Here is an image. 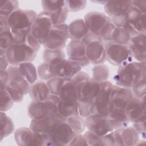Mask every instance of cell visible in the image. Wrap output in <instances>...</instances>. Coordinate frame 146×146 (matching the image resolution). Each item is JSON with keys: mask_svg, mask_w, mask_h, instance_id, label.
Here are the masks:
<instances>
[{"mask_svg": "<svg viewBox=\"0 0 146 146\" xmlns=\"http://www.w3.org/2000/svg\"><path fill=\"white\" fill-rule=\"evenodd\" d=\"M72 80L76 87L79 115L86 118L91 115L90 106L99 91L101 83L94 80L87 73L82 71Z\"/></svg>", "mask_w": 146, "mask_h": 146, "instance_id": "6da1fadb", "label": "cell"}, {"mask_svg": "<svg viewBox=\"0 0 146 146\" xmlns=\"http://www.w3.org/2000/svg\"><path fill=\"white\" fill-rule=\"evenodd\" d=\"M41 44L29 34L22 43H14L6 51L10 65L18 66L25 62H32L35 59Z\"/></svg>", "mask_w": 146, "mask_h": 146, "instance_id": "7a4b0ae2", "label": "cell"}, {"mask_svg": "<svg viewBox=\"0 0 146 146\" xmlns=\"http://www.w3.org/2000/svg\"><path fill=\"white\" fill-rule=\"evenodd\" d=\"M113 79L115 85L132 89L145 80V62H131L118 67Z\"/></svg>", "mask_w": 146, "mask_h": 146, "instance_id": "3957f363", "label": "cell"}, {"mask_svg": "<svg viewBox=\"0 0 146 146\" xmlns=\"http://www.w3.org/2000/svg\"><path fill=\"white\" fill-rule=\"evenodd\" d=\"M83 20L90 33L99 37L104 42L109 40L115 27L110 17L101 12L91 11L85 15Z\"/></svg>", "mask_w": 146, "mask_h": 146, "instance_id": "277c9868", "label": "cell"}, {"mask_svg": "<svg viewBox=\"0 0 146 146\" xmlns=\"http://www.w3.org/2000/svg\"><path fill=\"white\" fill-rule=\"evenodd\" d=\"M58 96V111L63 117L66 119L71 116L79 115L76 87L72 79L64 84Z\"/></svg>", "mask_w": 146, "mask_h": 146, "instance_id": "5b68a950", "label": "cell"}, {"mask_svg": "<svg viewBox=\"0 0 146 146\" xmlns=\"http://www.w3.org/2000/svg\"><path fill=\"white\" fill-rule=\"evenodd\" d=\"M6 70L8 80L6 88L14 102L19 103L29 92L31 84L22 74L18 66L10 65Z\"/></svg>", "mask_w": 146, "mask_h": 146, "instance_id": "8992f818", "label": "cell"}, {"mask_svg": "<svg viewBox=\"0 0 146 146\" xmlns=\"http://www.w3.org/2000/svg\"><path fill=\"white\" fill-rule=\"evenodd\" d=\"M37 13L32 10L18 9L8 17L10 31L14 37L26 35L30 33L31 25Z\"/></svg>", "mask_w": 146, "mask_h": 146, "instance_id": "52a82bcc", "label": "cell"}, {"mask_svg": "<svg viewBox=\"0 0 146 146\" xmlns=\"http://www.w3.org/2000/svg\"><path fill=\"white\" fill-rule=\"evenodd\" d=\"M59 98L51 94L50 97L42 102L32 101L27 108V114L31 119H38L59 114L58 104Z\"/></svg>", "mask_w": 146, "mask_h": 146, "instance_id": "ba28073f", "label": "cell"}, {"mask_svg": "<svg viewBox=\"0 0 146 146\" xmlns=\"http://www.w3.org/2000/svg\"><path fill=\"white\" fill-rule=\"evenodd\" d=\"M82 41L86 44V55L90 63H103L106 59L104 42L98 36L90 33Z\"/></svg>", "mask_w": 146, "mask_h": 146, "instance_id": "9c48e42d", "label": "cell"}, {"mask_svg": "<svg viewBox=\"0 0 146 146\" xmlns=\"http://www.w3.org/2000/svg\"><path fill=\"white\" fill-rule=\"evenodd\" d=\"M106 59L112 65L119 67L132 62V56L128 46L107 41L104 42Z\"/></svg>", "mask_w": 146, "mask_h": 146, "instance_id": "30bf717a", "label": "cell"}, {"mask_svg": "<svg viewBox=\"0 0 146 146\" xmlns=\"http://www.w3.org/2000/svg\"><path fill=\"white\" fill-rule=\"evenodd\" d=\"M111 82H101L100 88L90 106L91 114L107 116L110 110L111 96L113 87Z\"/></svg>", "mask_w": 146, "mask_h": 146, "instance_id": "8fae6325", "label": "cell"}, {"mask_svg": "<svg viewBox=\"0 0 146 146\" xmlns=\"http://www.w3.org/2000/svg\"><path fill=\"white\" fill-rule=\"evenodd\" d=\"M74 134L65 120H60L46 134L48 138L47 145H68Z\"/></svg>", "mask_w": 146, "mask_h": 146, "instance_id": "7c38bea8", "label": "cell"}, {"mask_svg": "<svg viewBox=\"0 0 146 146\" xmlns=\"http://www.w3.org/2000/svg\"><path fill=\"white\" fill-rule=\"evenodd\" d=\"M48 67L53 78L58 77L67 79H72L82 68L78 63L66 58L49 63Z\"/></svg>", "mask_w": 146, "mask_h": 146, "instance_id": "4fadbf2b", "label": "cell"}, {"mask_svg": "<svg viewBox=\"0 0 146 146\" xmlns=\"http://www.w3.org/2000/svg\"><path fill=\"white\" fill-rule=\"evenodd\" d=\"M14 136L16 143L20 146L47 145L48 143L46 134L35 132L30 127H21L17 129Z\"/></svg>", "mask_w": 146, "mask_h": 146, "instance_id": "5bb4252c", "label": "cell"}, {"mask_svg": "<svg viewBox=\"0 0 146 146\" xmlns=\"http://www.w3.org/2000/svg\"><path fill=\"white\" fill-rule=\"evenodd\" d=\"M68 38V25L66 23L53 25L42 46L46 49L62 50Z\"/></svg>", "mask_w": 146, "mask_h": 146, "instance_id": "9a60e30c", "label": "cell"}, {"mask_svg": "<svg viewBox=\"0 0 146 146\" xmlns=\"http://www.w3.org/2000/svg\"><path fill=\"white\" fill-rule=\"evenodd\" d=\"M52 26L49 13L42 11L37 14L33 21L30 29V34L42 45Z\"/></svg>", "mask_w": 146, "mask_h": 146, "instance_id": "2e32d148", "label": "cell"}, {"mask_svg": "<svg viewBox=\"0 0 146 146\" xmlns=\"http://www.w3.org/2000/svg\"><path fill=\"white\" fill-rule=\"evenodd\" d=\"M86 127L99 136H103L114 130L107 116L91 114L84 118Z\"/></svg>", "mask_w": 146, "mask_h": 146, "instance_id": "e0dca14e", "label": "cell"}, {"mask_svg": "<svg viewBox=\"0 0 146 146\" xmlns=\"http://www.w3.org/2000/svg\"><path fill=\"white\" fill-rule=\"evenodd\" d=\"M145 98V96L137 98L133 95L130 99L125 109V112L129 122L133 123L146 119Z\"/></svg>", "mask_w": 146, "mask_h": 146, "instance_id": "ac0fdd59", "label": "cell"}, {"mask_svg": "<svg viewBox=\"0 0 146 146\" xmlns=\"http://www.w3.org/2000/svg\"><path fill=\"white\" fill-rule=\"evenodd\" d=\"M133 96L131 89L113 85L111 96L110 110H125V107Z\"/></svg>", "mask_w": 146, "mask_h": 146, "instance_id": "d6986e66", "label": "cell"}, {"mask_svg": "<svg viewBox=\"0 0 146 146\" xmlns=\"http://www.w3.org/2000/svg\"><path fill=\"white\" fill-rule=\"evenodd\" d=\"M68 59L78 63L82 67L90 64L86 55V44L80 40H71L66 47Z\"/></svg>", "mask_w": 146, "mask_h": 146, "instance_id": "ffe728a7", "label": "cell"}, {"mask_svg": "<svg viewBox=\"0 0 146 146\" xmlns=\"http://www.w3.org/2000/svg\"><path fill=\"white\" fill-rule=\"evenodd\" d=\"M116 145H135L139 141V134L133 127L118 128L113 131Z\"/></svg>", "mask_w": 146, "mask_h": 146, "instance_id": "44dd1931", "label": "cell"}, {"mask_svg": "<svg viewBox=\"0 0 146 146\" xmlns=\"http://www.w3.org/2000/svg\"><path fill=\"white\" fill-rule=\"evenodd\" d=\"M146 35L139 34L131 37L128 47L132 58L137 62H145L146 59Z\"/></svg>", "mask_w": 146, "mask_h": 146, "instance_id": "7402d4cb", "label": "cell"}, {"mask_svg": "<svg viewBox=\"0 0 146 146\" xmlns=\"http://www.w3.org/2000/svg\"><path fill=\"white\" fill-rule=\"evenodd\" d=\"M132 7L131 1H108L104 10L106 15L113 18L127 15Z\"/></svg>", "mask_w": 146, "mask_h": 146, "instance_id": "603a6c76", "label": "cell"}, {"mask_svg": "<svg viewBox=\"0 0 146 146\" xmlns=\"http://www.w3.org/2000/svg\"><path fill=\"white\" fill-rule=\"evenodd\" d=\"M62 120H65V119L60 114L41 119H31L30 128L35 132L47 134L56 123Z\"/></svg>", "mask_w": 146, "mask_h": 146, "instance_id": "cb8c5ba5", "label": "cell"}, {"mask_svg": "<svg viewBox=\"0 0 146 146\" xmlns=\"http://www.w3.org/2000/svg\"><path fill=\"white\" fill-rule=\"evenodd\" d=\"M127 19L128 24L135 35L139 34H145V14L132 7L127 14Z\"/></svg>", "mask_w": 146, "mask_h": 146, "instance_id": "d4e9b609", "label": "cell"}, {"mask_svg": "<svg viewBox=\"0 0 146 146\" xmlns=\"http://www.w3.org/2000/svg\"><path fill=\"white\" fill-rule=\"evenodd\" d=\"M29 93L32 101L36 102L44 101L51 95L47 82L43 80L36 81L31 84Z\"/></svg>", "mask_w": 146, "mask_h": 146, "instance_id": "484cf974", "label": "cell"}, {"mask_svg": "<svg viewBox=\"0 0 146 146\" xmlns=\"http://www.w3.org/2000/svg\"><path fill=\"white\" fill-rule=\"evenodd\" d=\"M68 38L71 40H82L89 33L85 22L83 19H77L68 25Z\"/></svg>", "mask_w": 146, "mask_h": 146, "instance_id": "4316f807", "label": "cell"}, {"mask_svg": "<svg viewBox=\"0 0 146 146\" xmlns=\"http://www.w3.org/2000/svg\"><path fill=\"white\" fill-rule=\"evenodd\" d=\"M107 117L114 130L128 126L129 123L127 117L125 110L111 109L108 113Z\"/></svg>", "mask_w": 146, "mask_h": 146, "instance_id": "83f0119b", "label": "cell"}, {"mask_svg": "<svg viewBox=\"0 0 146 146\" xmlns=\"http://www.w3.org/2000/svg\"><path fill=\"white\" fill-rule=\"evenodd\" d=\"M131 37V35L125 29L115 26L110 35L108 41L122 45L128 46Z\"/></svg>", "mask_w": 146, "mask_h": 146, "instance_id": "f1b7e54d", "label": "cell"}, {"mask_svg": "<svg viewBox=\"0 0 146 146\" xmlns=\"http://www.w3.org/2000/svg\"><path fill=\"white\" fill-rule=\"evenodd\" d=\"M19 70L25 78L31 85L38 78V73L35 66L32 62H25L18 65Z\"/></svg>", "mask_w": 146, "mask_h": 146, "instance_id": "f546056e", "label": "cell"}, {"mask_svg": "<svg viewBox=\"0 0 146 146\" xmlns=\"http://www.w3.org/2000/svg\"><path fill=\"white\" fill-rule=\"evenodd\" d=\"M1 141L12 133L14 130V124L12 119L5 112L1 111Z\"/></svg>", "mask_w": 146, "mask_h": 146, "instance_id": "4dcf8cb0", "label": "cell"}, {"mask_svg": "<svg viewBox=\"0 0 146 146\" xmlns=\"http://www.w3.org/2000/svg\"><path fill=\"white\" fill-rule=\"evenodd\" d=\"M65 121L76 134H82L86 128L84 119L80 115L68 116Z\"/></svg>", "mask_w": 146, "mask_h": 146, "instance_id": "1f68e13d", "label": "cell"}, {"mask_svg": "<svg viewBox=\"0 0 146 146\" xmlns=\"http://www.w3.org/2000/svg\"><path fill=\"white\" fill-rule=\"evenodd\" d=\"M92 79L98 82L107 81L110 76V70L108 66L106 64H96L92 70Z\"/></svg>", "mask_w": 146, "mask_h": 146, "instance_id": "d6a6232c", "label": "cell"}, {"mask_svg": "<svg viewBox=\"0 0 146 146\" xmlns=\"http://www.w3.org/2000/svg\"><path fill=\"white\" fill-rule=\"evenodd\" d=\"M19 9V2L15 0H0V15L9 17Z\"/></svg>", "mask_w": 146, "mask_h": 146, "instance_id": "836d02e7", "label": "cell"}, {"mask_svg": "<svg viewBox=\"0 0 146 146\" xmlns=\"http://www.w3.org/2000/svg\"><path fill=\"white\" fill-rule=\"evenodd\" d=\"M64 58L65 54L62 50H50L45 48L43 52L44 62L48 64Z\"/></svg>", "mask_w": 146, "mask_h": 146, "instance_id": "e575fe53", "label": "cell"}, {"mask_svg": "<svg viewBox=\"0 0 146 146\" xmlns=\"http://www.w3.org/2000/svg\"><path fill=\"white\" fill-rule=\"evenodd\" d=\"M13 43V35L10 30L0 33V52H6Z\"/></svg>", "mask_w": 146, "mask_h": 146, "instance_id": "d590c367", "label": "cell"}, {"mask_svg": "<svg viewBox=\"0 0 146 146\" xmlns=\"http://www.w3.org/2000/svg\"><path fill=\"white\" fill-rule=\"evenodd\" d=\"M68 80L70 79L54 77L47 80L46 82L51 94L58 96L63 86Z\"/></svg>", "mask_w": 146, "mask_h": 146, "instance_id": "8d00e7d4", "label": "cell"}, {"mask_svg": "<svg viewBox=\"0 0 146 146\" xmlns=\"http://www.w3.org/2000/svg\"><path fill=\"white\" fill-rule=\"evenodd\" d=\"M43 11L49 13H53L65 6L64 1L43 0L41 1Z\"/></svg>", "mask_w": 146, "mask_h": 146, "instance_id": "74e56055", "label": "cell"}, {"mask_svg": "<svg viewBox=\"0 0 146 146\" xmlns=\"http://www.w3.org/2000/svg\"><path fill=\"white\" fill-rule=\"evenodd\" d=\"M67 9L64 6L62 8L53 12L49 13L53 25H61L65 23L68 15Z\"/></svg>", "mask_w": 146, "mask_h": 146, "instance_id": "f35d334b", "label": "cell"}, {"mask_svg": "<svg viewBox=\"0 0 146 146\" xmlns=\"http://www.w3.org/2000/svg\"><path fill=\"white\" fill-rule=\"evenodd\" d=\"M1 111L6 112L8 111L14 103L6 88H0Z\"/></svg>", "mask_w": 146, "mask_h": 146, "instance_id": "ab89813d", "label": "cell"}, {"mask_svg": "<svg viewBox=\"0 0 146 146\" xmlns=\"http://www.w3.org/2000/svg\"><path fill=\"white\" fill-rule=\"evenodd\" d=\"M65 6L68 12H76L83 10L86 5V1H64Z\"/></svg>", "mask_w": 146, "mask_h": 146, "instance_id": "60d3db41", "label": "cell"}, {"mask_svg": "<svg viewBox=\"0 0 146 146\" xmlns=\"http://www.w3.org/2000/svg\"><path fill=\"white\" fill-rule=\"evenodd\" d=\"M83 136L88 145H103L102 137L99 136L90 131H87L83 133Z\"/></svg>", "mask_w": 146, "mask_h": 146, "instance_id": "b9f144b4", "label": "cell"}, {"mask_svg": "<svg viewBox=\"0 0 146 146\" xmlns=\"http://www.w3.org/2000/svg\"><path fill=\"white\" fill-rule=\"evenodd\" d=\"M37 73L39 77L43 81L47 82L53 78L50 72L48 64L46 62H43L38 66Z\"/></svg>", "mask_w": 146, "mask_h": 146, "instance_id": "7bdbcfd3", "label": "cell"}, {"mask_svg": "<svg viewBox=\"0 0 146 146\" xmlns=\"http://www.w3.org/2000/svg\"><path fill=\"white\" fill-rule=\"evenodd\" d=\"M133 95L137 98L145 97L146 95L145 80L140 82L132 89H131Z\"/></svg>", "mask_w": 146, "mask_h": 146, "instance_id": "ee69618b", "label": "cell"}, {"mask_svg": "<svg viewBox=\"0 0 146 146\" xmlns=\"http://www.w3.org/2000/svg\"><path fill=\"white\" fill-rule=\"evenodd\" d=\"M133 127L137 132L145 139V119L133 123Z\"/></svg>", "mask_w": 146, "mask_h": 146, "instance_id": "f6af8a7d", "label": "cell"}, {"mask_svg": "<svg viewBox=\"0 0 146 146\" xmlns=\"http://www.w3.org/2000/svg\"><path fill=\"white\" fill-rule=\"evenodd\" d=\"M68 145H88V144L83 135L75 133Z\"/></svg>", "mask_w": 146, "mask_h": 146, "instance_id": "bcb514c9", "label": "cell"}, {"mask_svg": "<svg viewBox=\"0 0 146 146\" xmlns=\"http://www.w3.org/2000/svg\"><path fill=\"white\" fill-rule=\"evenodd\" d=\"M132 6L143 14L146 12V1H131Z\"/></svg>", "mask_w": 146, "mask_h": 146, "instance_id": "7dc6e473", "label": "cell"}, {"mask_svg": "<svg viewBox=\"0 0 146 146\" xmlns=\"http://www.w3.org/2000/svg\"><path fill=\"white\" fill-rule=\"evenodd\" d=\"M1 71H5L10 66L9 62L6 58V52H0Z\"/></svg>", "mask_w": 146, "mask_h": 146, "instance_id": "c3c4849f", "label": "cell"}, {"mask_svg": "<svg viewBox=\"0 0 146 146\" xmlns=\"http://www.w3.org/2000/svg\"><path fill=\"white\" fill-rule=\"evenodd\" d=\"M8 80V72L7 70L1 71L0 88H6Z\"/></svg>", "mask_w": 146, "mask_h": 146, "instance_id": "681fc988", "label": "cell"}, {"mask_svg": "<svg viewBox=\"0 0 146 146\" xmlns=\"http://www.w3.org/2000/svg\"><path fill=\"white\" fill-rule=\"evenodd\" d=\"M8 17L0 15V33L9 30Z\"/></svg>", "mask_w": 146, "mask_h": 146, "instance_id": "f907efd6", "label": "cell"}]
</instances>
